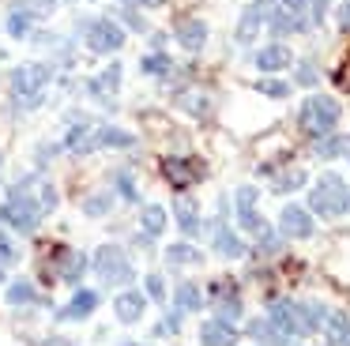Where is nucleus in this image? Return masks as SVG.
<instances>
[{
    "label": "nucleus",
    "mask_w": 350,
    "mask_h": 346,
    "mask_svg": "<svg viewBox=\"0 0 350 346\" xmlns=\"http://www.w3.org/2000/svg\"><path fill=\"white\" fill-rule=\"evenodd\" d=\"M249 335L260 338L264 346H290V335H286L282 328H275L271 320H252V323H249Z\"/></svg>",
    "instance_id": "obj_17"
},
{
    "label": "nucleus",
    "mask_w": 350,
    "mask_h": 346,
    "mask_svg": "<svg viewBox=\"0 0 350 346\" xmlns=\"http://www.w3.org/2000/svg\"><path fill=\"white\" fill-rule=\"evenodd\" d=\"M279 230L286 233V237H309V233H312V218H309V211L297 207V203L282 207V215H279Z\"/></svg>",
    "instance_id": "obj_12"
},
{
    "label": "nucleus",
    "mask_w": 350,
    "mask_h": 346,
    "mask_svg": "<svg viewBox=\"0 0 350 346\" xmlns=\"http://www.w3.org/2000/svg\"><path fill=\"white\" fill-rule=\"evenodd\" d=\"M117 188H121L124 200H136V188H132V177L124 173V177H117Z\"/></svg>",
    "instance_id": "obj_38"
},
{
    "label": "nucleus",
    "mask_w": 350,
    "mask_h": 346,
    "mask_svg": "<svg viewBox=\"0 0 350 346\" xmlns=\"http://www.w3.org/2000/svg\"><path fill=\"white\" fill-rule=\"evenodd\" d=\"M271 4L275 0H256V4H249V12L241 15V23H237V42H252V38L260 34V27L267 23V15H271Z\"/></svg>",
    "instance_id": "obj_11"
},
{
    "label": "nucleus",
    "mask_w": 350,
    "mask_h": 346,
    "mask_svg": "<svg viewBox=\"0 0 350 346\" xmlns=\"http://www.w3.org/2000/svg\"><path fill=\"white\" fill-rule=\"evenodd\" d=\"M53 203H57V192H53V185H49V181L23 177L16 188H12L8 203L0 207V222L16 226L19 233H31V230H38L42 215H49V211H53Z\"/></svg>",
    "instance_id": "obj_1"
},
{
    "label": "nucleus",
    "mask_w": 350,
    "mask_h": 346,
    "mask_svg": "<svg viewBox=\"0 0 350 346\" xmlns=\"http://www.w3.org/2000/svg\"><path fill=\"white\" fill-rule=\"evenodd\" d=\"M94 305H98V293H94V290H79L76 297H72V305L64 308V316H72V320H83V316L94 312Z\"/></svg>",
    "instance_id": "obj_22"
},
{
    "label": "nucleus",
    "mask_w": 350,
    "mask_h": 346,
    "mask_svg": "<svg viewBox=\"0 0 350 346\" xmlns=\"http://www.w3.org/2000/svg\"><path fill=\"white\" fill-rule=\"evenodd\" d=\"M200 343L204 346H234L237 343V331L230 328L226 320H207L200 328Z\"/></svg>",
    "instance_id": "obj_13"
},
{
    "label": "nucleus",
    "mask_w": 350,
    "mask_h": 346,
    "mask_svg": "<svg viewBox=\"0 0 350 346\" xmlns=\"http://www.w3.org/2000/svg\"><path fill=\"white\" fill-rule=\"evenodd\" d=\"M162 173H166V181L174 188H189L204 177V162H200V158H166V162H162Z\"/></svg>",
    "instance_id": "obj_8"
},
{
    "label": "nucleus",
    "mask_w": 350,
    "mask_h": 346,
    "mask_svg": "<svg viewBox=\"0 0 350 346\" xmlns=\"http://www.w3.org/2000/svg\"><path fill=\"white\" fill-rule=\"evenodd\" d=\"M124 346H139V343H124Z\"/></svg>",
    "instance_id": "obj_42"
},
{
    "label": "nucleus",
    "mask_w": 350,
    "mask_h": 346,
    "mask_svg": "<svg viewBox=\"0 0 350 346\" xmlns=\"http://www.w3.org/2000/svg\"><path fill=\"white\" fill-rule=\"evenodd\" d=\"M297 83L312 87V83H317V68H312V64H301V68H297Z\"/></svg>",
    "instance_id": "obj_37"
},
{
    "label": "nucleus",
    "mask_w": 350,
    "mask_h": 346,
    "mask_svg": "<svg viewBox=\"0 0 350 346\" xmlns=\"http://www.w3.org/2000/svg\"><path fill=\"white\" fill-rule=\"evenodd\" d=\"M46 83H49V68L46 64H23L16 75H12V94H16V102L27 109V105H38Z\"/></svg>",
    "instance_id": "obj_5"
},
{
    "label": "nucleus",
    "mask_w": 350,
    "mask_h": 346,
    "mask_svg": "<svg viewBox=\"0 0 350 346\" xmlns=\"http://www.w3.org/2000/svg\"><path fill=\"white\" fill-rule=\"evenodd\" d=\"M94 271H98V278L109 282V286L132 282V263H129V256H124L117 245H102L98 252H94Z\"/></svg>",
    "instance_id": "obj_6"
},
{
    "label": "nucleus",
    "mask_w": 350,
    "mask_h": 346,
    "mask_svg": "<svg viewBox=\"0 0 350 346\" xmlns=\"http://www.w3.org/2000/svg\"><path fill=\"white\" fill-rule=\"evenodd\" d=\"M144 230L151 233V237H159V233L166 230V211H162V207H147L144 211Z\"/></svg>",
    "instance_id": "obj_29"
},
{
    "label": "nucleus",
    "mask_w": 350,
    "mask_h": 346,
    "mask_svg": "<svg viewBox=\"0 0 350 346\" xmlns=\"http://www.w3.org/2000/svg\"><path fill=\"white\" fill-rule=\"evenodd\" d=\"M113 308H117V320H121V323H136L139 316H144V297H139V293H129V290H124L121 297H117Z\"/></svg>",
    "instance_id": "obj_20"
},
{
    "label": "nucleus",
    "mask_w": 350,
    "mask_h": 346,
    "mask_svg": "<svg viewBox=\"0 0 350 346\" xmlns=\"http://www.w3.org/2000/svg\"><path fill=\"white\" fill-rule=\"evenodd\" d=\"M147 293H151L154 301H162V278H159V275H151V278H147Z\"/></svg>",
    "instance_id": "obj_39"
},
{
    "label": "nucleus",
    "mask_w": 350,
    "mask_h": 346,
    "mask_svg": "<svg viewBox=\"0 0 350 346\" xmlns=\"http://www.w3.org/2000/svg\"><path fill=\"white\" fill-rule=\"evenodd\" d=\"M129 4H162V0H129Z\"/></svg>",
    "instance_id": "obj_41"
},
{
    "label": "nucleus",
    "mask_w": 350,
    "mask_h": 346,
    "mask_svg": "<svg viewBox=\"0 0 350 346\" xmlns=\"http://www.w3.org/2000/svg\"><path fill=\"white\" fill-rule=\"evenodd\" d=\"M177 42H181L189 53L204 49V42H207V27H204L200 19H181V23H177Z\"/></svg>",
    "instance_id": "obj_15"
},
{
    "label": "nucleus",
    "mask_w": 350,
    "mask_h": 346,
    "mask_svg": "<svg viewBox=\"0 0 350 346\" xmlns=\"http://www.w3.org/2000/svg\"><path fill=\"white\" fill-rule=\"evenodd\" d=\"M309 207L317 211V215H324V218H335V215H342V211H350L347 181H342L339 173H324L309 192Z\"/></svg>",
    "instance_id": "obj_3"
},
{
    "label": "nucleus",
    "mask_w": 350,
    "mask_h": 346,
    "mask_svg": "<svg viewBox=\"0 0 350 346\" xmlns=\"http://www.w3.org/2000/svg\"><path fill=\"white\" fill-rule=\"evenodd\" d=\"M64 147L72 155H91V150L106 147V128H94V124H76L68 135H64Z\"/></svg>",
    "instance_id": "obj_10"
},
{
    "label": "nucleus",
    "mask_w": 350,
    "mask_h": 346,
    "mask_svg": "<svg viewBox=\"0 0 350 346\" xmlns=\"http://www.w3.org/2000/svg\"><path fill=\"white\" fill-rule=\"evenodd\" d=\"M317 155H320V158L350 155V139H347V135H339V139H320V143H317Z\"/></svg>",
    "instance_id": "obj_28"
},
{
    "label": "nucleus",
    "mask_w": 350,
    "mask_h": 346,
    "mask_svg": "<svg viewBox=\"0 0 350 346\" xmlns=\"http://www.w3.org/2000/svg\"><path fill=\"white\" fill-rule=\"evenodd\" d=\"M83 207H87V215H102V211L109 207V200H106V196H94V200L83 203Z\"/></svg>",
    "instance_id": "obj_36"
},
{
    "label": "nucleus",
    "mask_w": 350,
    "mask_h": 346,
    "mask_svg": "<svg viewBox=\"0 0 350 346\" xmlns=\"http://www.w3.org/2000/svg\"><path fill=\"white\" fill-rule=\"evenodd\" d=\"M324 331H327V343H332V346H350V316L327 312Z\"/></svg>",
    "instance_id": "obj_19"
},
{
    "label": "nucleus",
    "mask_w": 350,
    "mask_h": 346,
    "mask_svg": "<svg viewBox=\"0 0 350 346\" xmlns=\"http://www.w3.org/2000/svg\"><path fill=\"white\" fill-rule=\"evenodd\" d=\"M166 260L174 263V267H181V263H200L204 256H200L192 245H174V248H166Z\"/></svg>",
    "instance_id": "obj_26"
},
{
    "label": "nucleus",
    "mask_w": 350,
    "mask_h": 346,
    "mask_svg": "<svg viewBox=\"0 0 350 346\" xmlns=\"http://www.w3.org/2000/svg\"><path fill=\"white\" fill-rule=\"evenodd\" d=\"M204 305V297H200V290L192 282H181L177 286V308H181V312H196V308Z\"/></svg>",
    "instance_id": "obj_25"
},
{
    "label": "nucleus",
    "mask_w": 350,
    "mask_h": 346,
    "mask_svg": "<svg viewBox=\"0 0 350 346\" xmlns=\"http://www.w3.org/2000/svg\"><path fill=\"white\" fill-rule=\"evenodd\" d=\"M339 27L350 30V0H342V8H339Z\"/></svg>",
    "instance_id": "obj_40"
},
{
    "label": "nucleus",
    "mask_w": 350,
    "mask_h": 346,
    "mask_svg": "<svg viewBox=\"0 0 350 346\" xmlns=\"http://www.w3.org/2000/svg\"><path fill=\"white\" fill-rule=\"evenodd\" d=\"M181 105H185L189 113H196V117H204V113H207V98H204V94H196V90L181 94Z\"/></svg>",
    "instance_id": "obj_32"
},
{
    "label": "nucleus",
    "mask_w": 350,
    "mask_h": 346,
    "mask_svg": "<svg viewBox=\"0 0 350 346\" xmlns=\"http://www.w3.org/2000/svg\"><path fill=\"white\" fill-rule=\"evenodd\" d=\"M215 248H219L222 256H241V252H245V245H241V241H237L222 222H215Z\"/></svg>",
    "instance_id": "obj_23"
},
{
    "label": "nucleus",
    "mask_w": 350,
    "mask_h": 346,
    "mask_svg": "<svg viewBox=\"0 0 350 346\" xmlns=\"http://www.w3.org/2000/svg\"><path fill=\"white\" fill-rule=\"evenodd\" d=\"M335 87L350 90V60H342V64H339V72H335Z\"/></svg>",
    "instance_id": "obj_35"
},
{
    "label": "nucleus",
    "mask_w": 350,
    "mask_h": 346,
    "mask_svg": "<svg viewBox=\"0 0 350 346\" xmlns=\"http://www.w3.org/2000/svg\"><path fill=\"white\" fill-rule=\"evenodd\" d=\"M117 83H121V64H109L102 75H94L91 79V94H98L102 102H113V94H117Z\"/></svg>",
    "instance_id": "obj_16"
},
{
    "label": "nucleus",
    "mask_w": 350,
    "mask_h": 346,
    "mask_svg": "<svg viewBox=\"0 0 350 346\" xmlns=\"http://www.w3.org/2000/svg\"><path fill=\"white\" fill-rule=\"evenodd\" d=\"M237 222H241L245 233H256V237H264L267 233V222L256 215V188H237Z\"/></svg>",
    "instance_id": "obj_9"
},
{
    "label": "nucleus",
    "mask_w": 350,
    "mask_h": 346,
    "mask_svg": "<svg viewBox=\"0 0 350 346\" xmlns=\"http://www.w3.org/2000/svg\"><path fill=\"white\" fill-rule=\"evenodd\" d=\"M83 271H87V256L83 252H76V248H61V252H57V275H61L64 282H76Z\"/></svg>",
    "instance_id": "obj_14"
},
{
    "label": "nucleus",
    "mask_w": 350,
    "mask_h": 346,
    "mask_svg": "<svg viewBox=\"0 0 350 346\" xmlns=\"http://www.w3.org/2000/svg\"><path fill=\"white\" fill-rule=\"evenodd\" d=\"M31 12H23V8H16V12H12L8 15V30H12V34H16V38H27V30H31Z\"/></svg>",
    "instance_id": "obj_31"
},
{
    "label": "nucleus",
    "mask_w": 350,
    "mask_h": 346,
    "mask_svg": "<svg viewBox=\"0 0 350 346\" xmlns=\"http://www.w3.org/2000/svg\"><path fill=\"white\" fill-rule=\"evenodd\" d=\"M335 120H339V105H335L332 98H324V94H312L309 102L301 105V128L312 135V139H324V135L335 128Z\"/></svg>",
    "instance_id": "obj_4"
},
{
    "label": "nucleus",
    "mask_w": 350,
    "mask_h": 346,
    "mask_svg": "<svg viewBox=\"0 0 350 346\" xmlns=\"http://www.w3.org/2000/svg\"><path fill=\"white\" fill-rule=\"evenodd\" d=\"M305 185V170H282V173H275V181H271V188L275 192H294V188H301Z\"/></svg>",
    "instance_id": "obj_24"
},
{
    "label": "nucleus",
    "mask_w": 350,
    "mask_h": 346,
    "mask_svg": "<svg viewBox=\"0 0 350 346\" xmlns=\"http://www.w3.org/2000/svg\"><path fill=\"white\" fill-rule=\"evenodd\" d=\"M27 301H38V290L31 282H12L8 286V305H27Z\"/></svg>",
    "instance_id": "obj_27"
},
{
    "label": "nucleus",
    "mask_w": 350,
    "mask_h": 346,
    "mask_svg": "<svg viewBox=\"0 0 350 346\" xmlns=\"http://www.w3.org/2000/svg\"><path fill=\"white\" fill-rule=\"evenodd\" d=\"M177 226H181L185 233H196L200 230V215H196V203L189 200V196H177Z\"/></svg>",
    "instance_id": "obj_21"
},
{
    "label": "nucleus",
    "mask_w": 350,
    "mask_h": 346,
    "mask_svg": "<svg viewBox=\"0 0 350 346\" xmlns=\"http://www.w3.org/2000/svg\"><path fill=\"white\" fill-rule=\"evenodd\" d=\"M16 248H12V241L4 237V233H0V267H8V263H16Z\"/></svg>",
    "instance_id": "obj_34"
},
{
    "label": "nucleus",
    "mask_w": 350,
    "mask_h": 346,
    "mask_svg": "<svg viewBox=\"0 0 350 346\" xmlns=\"http://www.w3.org/2000/svg\"><path fill=\"white\" fill-rule=\"evenodd\" d=\"M256 90H260V94H267V98H286L290 94V87H286V83H279V79H264Z\"/></svg>",
    "instance_id": "obj_33"
},
{
    "label": "nucleus",
    "mask_w": 350,
    "mask_h": 346,
    "mask_svg": "<svg viewBox=\"0 0 350 346\" xmlns=\"http://www.w3.org/2000/svg\"><path fill=\"white\" fill-rule=\"evenodd\" d=\"M267 320L275 323V328H282L290 338L294 335H312V331L320 328V323L327 320V312L320 305H297V301H271V308H267Z\"/></svg>",
    "instance_id": "obj_2"
},
{
    "label": "nucleus",
    "mask_w": 350,
    "mask_h": 346,
    "mask_svg": "<svg viewBox=\"0 0 350 346\" xmlns=\"http://www.w3.org/2000/svg\"><path fill=\"white\" fill-rule=\"evenodd\" d=\"M170 68H174V64H170L166 53H147V57H144V72L147 75H170Z\"/></svg>",
    "instance_id": "obj_30"
},
{
    "label": "nucleus",
    "mask_w": 350,
    "mask_h": 346,
    "mask_svg": "<svg viewBox=\"0 0 350 346\" xmlns=\"http://www.w3.org/2000/svg\"><path fill=\"white\" fill-rule=\"evenodd\" d=\"M83 42H87V49H91V53H113V49H121L124 30L117 27L113 19H94V23H87V27H83Z\"/></svg>",
    "instance_id": "obj_7"
},
{
    "label": "nucleus",
    "mask_w": 350,
    "mask_h": 346,
    "mask_svg": "<svg viewBox=\"0 0 350 346\" xmlns=\"http://www.w3.org/2000/svg\"><path fill=\"white\" fill-rule=\"evenodd\" d=\"M256 64H260V72H282L290 64V49L286 45H267V49L256 53Z\"/></svg>",
    "instance_id": "obj_18"
}]
</instances>
